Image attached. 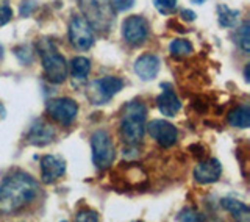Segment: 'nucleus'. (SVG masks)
<instances>
[{
    "instance_id": "obj_2",
    "label": "nucleus",
    "mask_w": 250,
    "mask_h": 222,
    "mask_svg": "<svg viewBox=\"0 0 250 222\" xmlns=\"http://www.w3.org/2000/svg\"><path fill=\"white\" fill-rule=\"evenodd\" d=\"M147 107L139 100L128 102L124 108L119 124L121 138L127 146H138L144 139Z\"/></svg>"
},
{
    "instance_id": "obj_15",
    "label": "nucleus",
    "mask_w": 250,
    "mask_h": 222,
    "mask_svg": "<svg viewBox=\"0 0 250 222\" xmlns=\"http://www.w3.org/2000/svg\"><path fill=\"white\" fill-rule=\"evenodd\" d=\"M161 67L160 58L153 53H144L135 61V72L144 82H150L158 75Z\"/></svg>"
},
{
    "instance_id": "obj_8",
    "label": "nucleus",
    "mask_w": 250,
    "mask_h": 222,
    "mask_svg": "<svg viewBox=\"0 0 250 222\" xmlns=\"http://www.w3.org/2000/svg\"><path fill=\"white\" fill-rule=\"evenodd\" d=\"M47 113L61 125H70L77 117L78 105L77 102L69 97L52 99L47 102Z\"/></svg>"
},
{
    "instance_id": "obj_10",
    "label": "nucleus",
    "mask_w": 250,
    "mask_h": 222,
    "mask_svg": "<svg viewBox=\"0 0 250 222\" xmlns=\"http://www.w3.org/2000/svg\"><path fill=\"white\" fill-rule=\"evenodd\" d=\"M146 130L161 147H172L178 138L177 127L167 121H163V119H153L146 124Z\"/></svg>"
},
{
    "instance_id": "obj_6",
    "label": "nucleus",
    "mask_w": 250,
    "mask_h": 222,
    "mask_svg": "<svg viewBox=\"0 0 250 222\" xmlns=\"http://www.w3.org/2000/svg\"><path fill=\"white\" fill-rule=\"evenodd\" d=\"M41 50V61H42V69H44V75L50 83L60 85L67 78V65L66 60L61 53H58L52 47H45V49H39Z\"/></svg>"
},
{
    "instance_id": "obj_17",
    "label": "nucleus",
    "mask_w": 250,
    "mask_h": 222,
    "mask_svg": "<svg viewBox=\"0 0 250 222\" xmlns=\"http://www.w3.org/2000/svg\"><path fill=\"white\" fill-rule=\"evenodd\" d=\"M222 207H224V210L229 211L234 219H238V221L250 219V208L244 202L231 199V197H225V199H222Z\"/></svg>"
},
{
    "instance_id": "obj_24",
    "label": "nucleus",
    "mask_w": 250,
    "mask_h": 222,
    "mask_svg": "<svg viewBox=\"0 0 250 222\" xmlns=\"http://www.w3.org/2000/svg\"><path fill=\"white\" fill-rule=\"evenodd\" d=\"M13 18V10H11V6L8 5V2H0V27H3L6 25L8 22L11 21Z\"/></svg>"
},
{
    "instance_id": "obj_14",
    "label": "nucleus",
    "mask_w": 250,
    "mask_h": 222,
    "mask_svg": "<svg viewBox=\"0 0 250 222\" xmlns=\"http://www.w3.org/2000/svg\"><path fill=\"white\" fill-rule=\"evenodd\" d=\"M55 134H57V132H55V129L50 124H47L42 119H38V121H35L33 125L30 127L27 139L30 144L42 147V146L50 144L55 139Z\"/></svg>"
},
{
    "instance_id": "obj_3",
    "label": "nucleus",
    "mask_w": 250,
    "mask_h": 222,
    "mask_svg": "<svg viewBox=\"0 0 250 222\" xmlns=\"http://www.w3.org/2000/svg\"><path fill=\"white\" fill-rule=\"evenodd\" d=\"M78 8L92 30L108 31L113 27L116 14L111 0H78Z\"/></svg>"
},
{
    "instance_id": "obj_13",
    "label": "nucleus",
    "mask_w": 250,
    "mask_h": 222,
    "mask_svg": "<svg viewBox=\"0 0 250 222\" xmlns=\"http://www.w3.org/2000/svg\"><path fill=\"white\" fill-rule=\"evenodd\" d=\"M222 174V164L216 158L202 160L194 169V178L200 185H209L219 180Z\"/></svg>"
},
{
    "instance_id": "obj_29",
    "label": "nucleus",
    "mask_w": 250,
    "mask_h": 222,
    "mask_svg": "<svg viewBox=\"0 0 250 222\" xmlns=\"http://www.w3.org/2000/svg\"><path fill=\"white\" fill-rule=\"evenodd\" d=\"M191 2H192V3H195V5H203V3L207 2V0H191Z\"/></svg>"
},
{
    "instance_id": "obj_26",
    "label": "nucleus",
    "mask_w": 250,
    "mask_h": 222,
    "mask_svg": "<svg viewBox=\"0 0 250 222\" xmlns=\"http://www.w3.org/2000/svg\"><path fill=\"white\" fill-rule=\"evenodd\" d=\"M111 5L116 11H128L135 5V0H111Z\"/></svg>"
},
{
    "instance_id": "obj_18",
    "label": "nucleus",
    "mask_w": 250,
    "mask_h": 222,
    "mask_svg": "<svg viewBox=\"0 0 250 222\" xmlns=\"http://www.w3.org/2000/svg\"><path fill=\"white\" fill-rule=\"evenodd\" d=\"M239 19V11L238 10H231L227 5H219L217 6V21L219 25L224 28H231L236 27Z\"/></svg>"
},
{
    "instance_id": "obj_23",
    "label": "nucleus",
    "mask_w": 250,
    "mask_h": 222,
    "mask_svg": "<svg viewBox=\"0 0 250 222\" xmlns=\"http://www.w3.org/2000/svg\"><path fill=\"white\" fill-rule=\"evenodd\" d=\"M178 221H203L205 218L202 216V213H199L197 210H194V208H185L178 213V216H177Z\"/></svg>"
},
{
    "instance_id": "obj_4",
    "label": "nucleus",
    "mask_w": 250,
    "mask_h": 222,
    "mask_svg": "<svg viewBox=\"0 0 250 222\" xmlns=\"http://www.w3.org/2000/svg\"><path fill=\"white\" fill-rule=\"evenodd\" d=\"M92 161L100 171L108 169L114 161V144L106 130H96L91 136Z\"/></svg>"
},
{
    "instance_id": "obj_19",
    "label": "nucleus",
    "mask_w": 250,
    "mask_h": 222,
    "mask_svg": "<svg viewBox=\"0 0 250 222\" xmlns=\"http://www.w3.org/2000/svg\"><path fill=\"white\" fill-rule=\"evenodd\" d=\"M91 72V61L84 57H77L70 61V74L77 80H84Z\"/></svg>"
},
{
    "instance_id": "obj_22",
    "label": "nucleus",
    "mask_w": 250,
    "mask_h": 222,
    "mask_svg": "<svg viewBox=\"0 0 250 222\" xmlns=\"http://www.w3.org/2000/svg\"><path fill=\"white\" fill-rule=\"evenodd\" d=\"M153 6L161 14H172L177 8V0H152Z\"/></svg>"
},
{
    "instance_id": "obj_16",
    "label": "nucleus",
    "mask_w": 250,
    "mask_h": 222,
    "mask_svg": "<svg viewBox=\"0 0 250 222\" xmlns=\"http://www.w3.org/2000/svg\"><path fill=\"white\" fill-rule=\"evenodd\" d=\"M229 122L234 129H249L250 127V107L249 105H239L231 110L227 116Z\"/></svg>"
},
{
    "instance_id": "obj_12",
    "label": "nucleus",
    "mask_w": 250,
    "mask_h": 222,
    "mask_svg": "<svg viewBox=\"0 0 250 222\" xmlns=\"http://www.w3.org/2000/svg\"><path fill=\"white\" fill-rule=\"evenodd\" d=\"M161 89H163V92L156 97V107H158V111L163 116L175 117V114L180 111V108H182V102H180V99L175 94L170 83H163Z\"/></svg>"
},
{
    "instance_id": "obj_9",
    "label": "nucleus",
    "mask_w": 250,
    "mask_h": 222,
    "mask_svg": "<svg viewBox=\"0 0 250 222\" xmlns=\"http://www.w3.org/2000/svg\"><path fill=\"white\" fill-rule=\"evenodd\" d=\"M122 36L131 45H141L148 38V22L143 16H128L122 22Z\"/></svg>"
},
{
    "instance_id": "obj_11",
    "label": "nucleus",
    "mask_w": 250,
    "mask_h": 222,
    "mask_svg": "<svg viewBox=\"0 0 250 222\" xmlns=\"http://www.w3.org/2000/svg\"><path fill=\"white\" fill-rule=\"evenodd\" d=\"M66 172V161L61 155H44L41 158V180L44 183H53Z\"/></svg>"
},
{
    "instance_id": "obj_28",
    "label": "nucleus",
    "mask_w": 250,
    "mask_h": 222,
    "mask_svg": "<svg viewBox=\"0 0 250 222\" xmlns=\"http://www.w3.org/2000/svg\"><path fill=\"white\" fill-rule=\"evenodd\" d=\"M180 16H182L183 21H188V22H192L195 19V13L191 10H182L180 11Z\"/></svg>"
},
{
    "instance_id": "obj_31",
    "label": "nucleus",
    "mask_w": 250,
    "mask_h": 222,
    "mask_svg": "<svg viewBox=\"0 0 250 222\" xmlns=\"http://www.w3.org/2000/svg\"><path fill=\"white\" fill-rule=\"evenodd\" d=\"M2 57H3V47L0 45V58H2Z\"/></svg>"
},
{
    "instance_id": "obj_20",
    "label": "nucleus",
    "mask_w": 250,
    "mask_h": 222,
    "mask_svg": "<svg viewBox=\"0 0 250 222\" xmlns=\"http://www.w3.org/2000/svg\"><path fill=\"white\" fill-rule=\"evenodd\" d=\"M169 52L172 57L182 58V57L191 55L194 52V47L191 41H188V39H174V41L169 44Z\"/></svg>"
},
{
    "instance_id": "obj_27",
    "label": "nucleus",
    "mask_w": 250,
    "mask_h": 222,
    "mask_svg": "<svg viewBox=\"0 0 250 222\" xmlns=\"http://www.w3.org/2000/svg\"><path fill=\"white\" fill-rule=\"evenodd\" d=\"M36 6H38V3L35 2V0H27V2H23L21 5V14L22 16H30L36 10Z\"/></svg>"
},
{
    "instance_id": "obj_5",
    "label": "nucleus",
    "mask_w": 250,
    "mask_h": 222,
    "mask_svg": "<svg viewBox=\"0 0 250 222\" xmlns=\"http://www.w3.org/2000/svg\"><path fill=\"white\" fill-rule=\"evenodd\" d=\"M124 88V80L119 77L106 75L99 80H94L88 89H86V96L94 105H104L108 104L117 92Z\"/></svg>"
},
{
    "instance_id": "obj_7",
    "label": "nucleus",
    "mask_w": 250,
    "mask_h": 222,
    "mask_svg": "<svg viewBox=\"0 0 250 222\" xmlns=\"http://www.w3.org/2000/svg\"><path fill=\"white\" fill-rule=\"evenodd\" d=\"M69 41L78 50H88L94 44L92 28L80 16H74L69 22Z\"/></svg>"
},
{
    "instance_id": "obj_30",
    "label": "nucleus",
    "mask_w": 250,
    "mask_h": 222,
    "mask_svg": "<svg viewBox=\"0 0 250 222\" xmlns=\"http://www.w3.org/2000/svg\"><path fill=\"white\" fill-rule=\"evenodd\" d=\"M246 82H249V66L246 67Z\"/></svg>"
},
{
    "instance_id": "obj_21",
    "label": "nucleus",
    "mask_w": 250,
    "mask_h": 222,
    "mask_svg": "<svg viewBox=\"0 0 250 222\" xmlns=\"http://www.w3.org/2000/svg\"><path fill=\"white\" fill-rule=\"evenodd\" d=\"M236 41L239 44V47L246 53L250 50V33H249V22H244L242 25L238 28L236 33Z\"/></svg>"
},
{
    "instance_id": "obj_25",
    "label": "nucleus",
    "mask_w": 250,
    "mask_h": 222,
    "mask_svg": "<svg viewBox=\"0 0 250 222\" xmlns=\"http://www.w3.org/2000/svg\"><path fill=\"white\" fill-rule=\"evenodd\" d=\"M75 221H78V222H86V221L96 222V221H99V215L96 211H92V210H82V211L77 213Z\"/></svg>"
},
{
    "instance_id": "obj_1",
    "label": "nucleus",
    "mask_w": 250,
    "mask_h": 222,
    "mask_svg": "<svg viewBox=\"0 0 250 222\" xmlns=\"http://www.w3.org/2000/svg\"><path fill=\"white\" fill-rule=\"evenodd\" d=\"M38 181L25 172H14L0 183V215L14 216L35 202Z\"/></svg>"
}]
</instances>
